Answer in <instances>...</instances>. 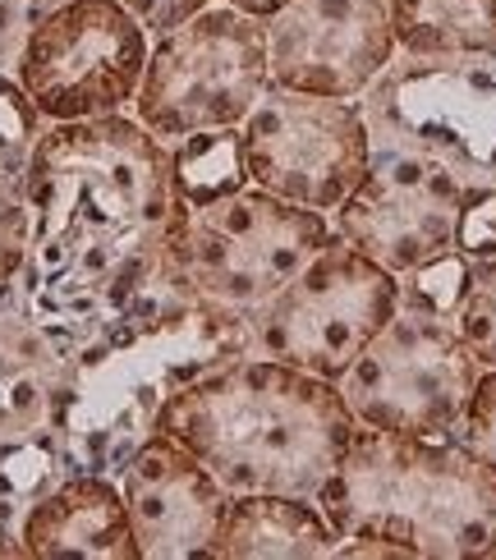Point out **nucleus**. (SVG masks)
I'll list each match as a JSON object with an SVG mask.
<instances>
[{
    "label": "nucleus",
    "instance_id": "6",
    "mask_svg": "<svg viewBox=\"0 0 496 560\" xmlns=\"http://www.w3.org/2000/svg\"><path fill=\"white\" fill-rule=\"evenodd\" d=\"M267 83V23L217 0L152 37L129 115L161 143L203 129H240Z\"/></svg>",
    "mask_w": 496,
    "mask_h": 560
},
{
    "label": "nucleus",
    "instance_id": "10",
    "mask_svg": "<svg viewBox=\"0 0 496 560\" xmlns=\"http://www.w3.org/2000/svg\"><path fill=\"white\" fill-rule=\"evenodd\" d=\"M483 363L455 322L400 308L336 382L364 428L405 436H455Z\"/></svg>",
    "mask_w": 496,
    "mask_h": 560
},
{
    "label": "nucleus",
    "instance_id": "5",
    "mask_svg": "<svg viewBox=\"0 0 496 560\" xmlns=\"http://www.w3.org/2000/svg\"><path fill=\"white\" fill-rule=\"evenodd\" d=\"M331 212L276 198L257 184L194 207L184 221L180 262L211 313L253 326V317L331 244Z\"/></svg>",
    "mask_w": 496,
    "mask_h": 560
},
{
    "label": "nucleus",
    "instance_id": "27",
    "mask_svg": "<svg viewBox=\"0 0 496 560\" xmlns=\"http://www.w3.org/2000/svg\"><path fill=\"white\" fill-rule=\"evenodd\" d=\"M120 5L143 23L148 37H165L180 23H188L194 14H203L207 5H217V0H120Z\"/></svg>",
    "mask_w": 496,
    "mask_h": 560
},
{
    "label": "nucleus",
    "instance_id": "2",
    "mask_svg": "<svg viewBox=\"0 0 496 560\" xmlns=\"http://www.w3.org/2000/svg\"><path fill=\"white\" fill-rule=\"evenodd\" d=\"M359 428L336 382L267 354H240L188 377L152 423L198 455L226 492L295 497L322 492Z\"/></svg>",
    "mask_w": 496,
    "mask_h": 560
},
{
    "label": "nucleus",
    "instance_id": "26",
    "mask_svg": "<svg viewBox=\"0 0 496 560\" xmlns=\"http://www.w3.org/2000/svg\"><path fill=\"white\" fill-rule=\"evenodd\" d=\"M455 248L469 262L496 258V184H469L455 217Z\"/></svg>",
    "mask_w": 496,
    "mask_h": 560
},
{
    "label": "nucleus",
    "instance_id": "15",
    "mask_svg": "<svg viewBox=\"0 0 496 560\" xmlns=\"http://www.w3.org/2000/svg\"><path fill=\"white\" fill-rule=\"evenodd\" d=\"M23 560H138L129 510L111 474L69 469L23 510Z\"/></svg>",
    "mask_w": 496,
    "mask_h": 560
},
{
    "label": "nucleus",
    "instance_id": "12",
    "mask_svg": "<svg viewBox=\"0 0 496 560\" xmlns=\"http://www.w3.org/2000/svg\"><path fill=\"white\" fill-rule=\"evenodd\" d=\"M464 189L469 184L441 161L410 148L372 143L364 179L331 207V230L377 267L405 276L432 262L437 253L455 248Z\"/></svg>",
    "mask_w": 496,
    "mask_h": 560
},
{
    "label": "nucleus",
    "instance_id": "14",
    "mask_svg": "<svg viewBox=\"0 0 496 560\" xmlns=\"http://www.w3.org/2000/svg\"><path fill=\"white\" fill-rule=\"evenodd\" d=\"M115 482L129 510L138 560H188L211 551L230 492L180 441L148 432L143 446L120 464Z\"/></svg>",
    "mask_w": 496,
    "mask_h": 560
},
{
    "label": "nucleus",
    "instance_id": "8",
    "mask_svg": "<svg viewBox=\"0 0 496 560\" xmlns=\"http://www.w3.org/2000/svg\"><path fill=\"white\" fill-rule=\"evenodd\" d=\"M400 313V276L331 235L303 271L253 317V354L341 382Z\"/></svg>",
    "mask_w": 496,
    "mask_h": 560
},
{
    "label": "nucleus",
    "instance_id": "3",
    "mask_svg": "<svg viewBox=\"0 0 496 560\" xmlns=\"http://www.w3.org/2000/svg\"><path fill=\"white\" fill-rule=\"evenodd\" d=\"M336 538L405 560H496V478L455 436L359 428L313 497Z\"/></svg>",
    "mask_w": 496,
    "mask_h": 560
},
{
    "label": "nucleus",
    "instance_id": "19",
    "mask_svg": "<svg viewBox=\"0 0 496 560\" xmlns=\"http://www.w3.org/2000/svg\"><path fill=\"white\" fill-rule=\"evenodd\" d=\"M171 179H175V194L188 212L217 202V198L240 194L244 184H253L249 166H244L240 129H203V133L175 138L171 143Z\"/></svg>",
    "mask_w": 496,
    "mask_h": 560
},
{
    "label": "nucleus",
    "instance_id": "7",
    "mask_svg": "<svg viewBox=\"0 0 496 560\" xmlns=\"http://www.w3.org/2000/svg\"><path fill=\"white\" fill-rule=\"evenodd\" d=\"M372 143L441 161L464 184H496V56H405L364 92Z\"/></svg>",
    "mask_w": 496,
    "mask_h": 560
},
{
    "label": "nucleus",
    "instance_id": "18",
    "mask_svg": "<svg viewBox=\"0 0 496 560\" xmlns=\"http://www.w3.org/2000/svg\"><path fill=\"white\" fill-rule=\"evenodd\" d=\"M387 14L405 56H496V0H387Z\"/></svg>",
    "mask_w": 496,
    "mask_h": 560
},
{
    "label": "nucleus",
    "instance_id": "16",
    "mask_svg": "<svg viewBox=\"0 0 496 560\" xmlns=\"http://www.w3.org/2000/svg\"><path fill=\"white\" fill-rule=\"evenodd\" d=\"M69 354L51 331L23 313L14 299V280L0 294V441L51 428Z\"/></svg>",
    "mask_w": 496,
    "mask_h": 560
},
{
    "label": "nucleus",
    "instance_id": "11",
    "mask_svg": "<svg viewBox=\"0 0 496 560\" xmlns=\"http://www.w3.org/2000/svg\"><path fill=\"white\" fill-rule=\"evenodd\" d=\"M244 166L257 189L331 212L372 161L364 102L313 97L267 83L240 125Z\"/></svg>",
    "mask_w": 496,
    "mask_h": 560
},
{
    "label": "nucleus",
    "instance_id": "24",
    "mask_svg": "<svg viewBox=\"0 0 496 560\" xmlns=\"http://www.w3.org/2000/svg\"><path fill=\"white\" fill-rule=\"evenodd\" d=\"M28 198H23V171L0 161V285H10L28 258Z\"/></svg>",
    "mask_w": 496,
    "mask_h": 560
},
{
    "label": "nucleus",
    "instance_id": "13",
    "mask_svg": "<svg viewBox=\"0 0 496 560\" xmlns=\"http://www.w3.org/2000/svg\"><path fill=\"white\" fill-rule=\"evenodd\" d=\"M391 60L387 0H290L267 19V74L276 88L359 102Z\"/></svg>",
    "mask_w": 496,
    "mask_h": 560
},
{
    "label": "nucleus",
    "instance_id": "9",
    "mask_svg": "<svg viewBox=\"0 0 496 560\" xmlns=\"http://www.w3.org/2000/svg\"><path fill=\"white\" fill-rule=\"evenodd\" d=\"M152 37L120 0H65L28 23L14 79L46 125L97 120L134 106Z\"/></svg>",
    "mask_w": 496,
    "mask_h": 560
},
{
    "label": "nucleus",
    "instance_id": "30",
    "mask_svg": "<svg viewBox=\"0 0 496 560\" xmlns=\"http://www.w3.org/2000/svg\"><path fill=\"white\" fill-rule=\"evenodd\" d=\"M56 5H65V0H28V14L37 19V14H46V10H56Z\"/></svg>",
    "mask_w": 496,
    "mask_h": 560
},
{
    "label": "nucleus",
    "instance_id": "23",
    "mask_svg": "<svg viewBox=\"0 0 496 560\" xmlns=\"http://www.w3.org/2000/svg\"><path fill=\"white\" fill-rule=\"evenodd\" d=\"M455 331L483 368H496V258L474 262V290L455 313Z\"/></svg>",
    "mask_w": 496,
    "mask_h": 560
},
{
    "label": "nucleus",
    "instance_id": "28",
    "mask_svg": "<svg viewBox=\"0 0 496 560\" xmlns=\"http://www.w3.org/2000/svg\"><path fill=\"white\" fill-rule=\"evenodd\" d=\"M28 0H0V74H14L19 46L28 37Z\"/></svg>",
    "mask_w": 496,
    "mask_h": 560
},
{
    "label": "nucleus",
    "instance_id": "20",
    "mask_svg": "<svg viewBox=\"0 0 496 560\" xmlns=\"http://www.w3.org/2000/svg\"><path fill=\"white\" fill-rule=\"evenodd\" d=\"M69 474V459L56 428H42L28 436L0 441V501L14 510H28L46 487Z\"/></svg>",
    "mask_w": 496,
    "mask_h": 560
},
{
    "label": "nucleus",
    "instance_id": "25",
    "mask_svg": "<svg viewBox=\"0 0 496 560\" xmlns=\"http://www.w3.org/2000/svg\"><path fill=\"white\" fill-rule=\"evenodd\" d=\"M455 441L496 478V368H483L478 372L474 395H469V405L460 413Z\"/></svg>",
    "mask_w": 496,
    "mask_h": 560
},
{
    "label": "nucleus",
    "instance_id": "1",
    "mask_svg": "<svg viewBox=\"0 0 496 560\" xmlns=\"http://www.w3.org/2000/svg\"><path fill=\"white\" fill-rule=\"evenodd\" d=\"M23 198L33 225L14 299L65 354L198 303L180 262L188 207L171 179V143L129 110L46 125Z\"/></svg>",
    "mask_w": 496,
    "mask_h": 560
},
{
    "label": "nucleus",
    "instance_id": "22",
    "mask_svg": "<svg viewBox=\"0 0 496 560\" xmlns=\"http://www.w3.org/2000/svg\"><path fill=\"white\" fill-rule=\"evenodd\" d=\"M42 129H46V120L28 92H23V83L14 74H0V161H10V166L23 171Z\"/></svg>",
    "mask_w": 496,
    "mask_h": 560
},
{
    "label": "nucleus",
    "instance_id": "21",
    "mask_svg": "<svg viewBox=\"0 0 496 560\" xmlns=\"http://www.w3.org/2000/svg\"><path fill=\"white\" fill-rule=\"evenodd\" d=\"M469 290H474V262H469L460 248H446L432 262H423V267L400 276V308L455 322Z\"/></svg>",
    "mask_w": 496,
    "mask_h": 560
},
{
    "label": "nucleus",
    "instance_id": "29",
    "mask_svg": "<svg viewBox=\"0 0 496 560\" xmlns=\"http://www.w3.org/2000/svg\"><path fill=\"white\" fill-rule=\"evenodd\" d=\"M226 5H234V10H240V14H253V19H272V14H280V10H286L290 5V0H226Z\"/></svg>",
    "mask_w": 496,
    "mask_h": 560
},
{
    "label": "nucleus",
    "instance_id": "4",
    "mask_svg": "<svg viewBox=\"0 0 496 560\" xmlns=\"http://www.w3.org/2000/svg\"><path fill=\"white\" fill-rule=\"evenodd\" d=\"M240 354H253V326L211 313L203 299L161 322L79 345L51 418L69 469L115 478L152 432L165 395Z\"/></svg>",
    "mask_w": 496,
    "mask_h": 560
},
{
    "label": "nucleus",
    "instance_id": "31",
    "mask_svg": "<svg viewBox=\"0 0 496 560\" xmlns=\"http://www.w3.org/2000/svg\"><path fill=\"white\" fill-rule=\"evenodd\" d=\"M0 294H5V285H0Z\"/></svg>",
    "mask_w": 496,
    "mask_h": 560
},
{
    "label": "nucleus",
    "instance_id": "17",
    "mask_svg": "<svg viewBox=\"0 0 496 560\" xmlns=\"http://www.w3.org/2000/svg\"><path fill=\"white\" fill-rule=\"evenodd\" d=\"M336 528L313 497L295 492H230L211 560H318L336 551Z\"/></svg>",
    "mask_w": 496,
    "mask_h": 560
}]
</instances>
